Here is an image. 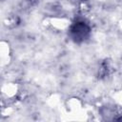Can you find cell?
<instances>
[{
  "label": "cell",
  "instance_id": "6da1fadb",
  "mask_svg": "<svg viewBox=\"0 0 122 122\" xmlns=\"http://www.w3.org/2000/svg\"><path fill=\"white\" fill-rule=\"evenodd\" d=\"M69 35L74 43L81 44L89 39L91 35V27L84 20H76L71 25Z\"/></svg>",
  "mask_w": 122,
  "mask_h": 122
},
{
  "label": "cell",
  "instance_id": "7a4b0ae2",
  "mask_svg": "<svg viewBox=\"0 0 122 122\" xmlns=\"http://www.w3.org/2000/svg\"><path fill=\"white\" fill-rule=\"evenodd\" d=\"M116 120H119V121H122V116L121 117H118V118H115Z\"/></svg>",
  "mask_w": 122,
  "mask_h": 122
}]
</instances>
